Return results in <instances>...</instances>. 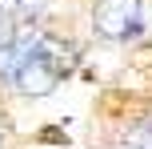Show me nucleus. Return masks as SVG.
Listing matches in <instances>:
<instances>
[{"label": "nucleus", "mask_w": 152, "mask_h": 149, "mask_svg": "<svg viewBox=\"0 0 152 149\" xmlns=\"http://www.w3.org/2000/svg\"><path fill=\"white\" fill-rule=\"evenodd\" d=\"M68 69H72V48L60 44L56 36H48V32H36L24 61L12 73V85L20 89V97H48L64 81Z\"/></svg>", "instance_id": "1"}, {"label": "nucleus", "mask_w": 152, "mask_h": 149, "mask_svg": "<svg viewBox=\"0 0 152 149\" xmlns=\"http://www.w3.org/2000/svg\"><path fill=\"white\" fill-rule=\"evenodd\" d=\"M92 28L100 40H132L144 28V0H96Z\"/></svg>", "instance_id": "2"}, {"label": "nucleus", "mask_w": 152, "mask_h": 149, "mask_svg": "<svg viewBox=\"0 0 152 149\" xmlns=\"http://www.w3.org/2000/svg\"><path fill=\"white\" fill-rule=\"evenodd\" d=\"M0 12L8 16V20H36L40 12H44V0H0Z\"/></svg>", "instance_id": "3"}, {"label": "nucleus", "mask_w": 152, "mask_h": 149, "mask_svg": "<svg viewBox=\"0 0 152 149\" xmlns=\"http://www.w3.org/2000/svg\"><path fill=\"white\" fill-rule=\"evenodd\" d=\"M128 145H132V149H152V117L140 121V125L128 133Z\"/></svg>", "instance_id": "4"}, {"label": "nucleus", "mask_w": 152, "mask_h": 149, "mask_svg": "<svg viewBox=\"0 0 152 149\" xmlns=\"http://www.w3.org/2000/svg\"><path fill=\"white\" fill-rule=\"evenodd\" d=\"M8 36H12V20H8V16L4 12H0V44H4V40Z\"/></svg>", "instance_id": "5"}, {"label": "nucleus", "mask_w": 152, "mask_h": 149, "mask_svg": "<svg viewBox=\"0 0 152 149\" xmlns=\"http://www.w3.org/2000/svg\"><path fill=\"white\" fill-rule=\"evenodd\" d=\"M124 149H132V145H124Z\"/></svg>", "instance_id": "6"}]
</instances>
